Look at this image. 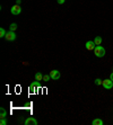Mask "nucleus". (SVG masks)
Segmentation results:
<instances>
[{"label": "nucleus", "instance_id": "1", "mask_svg": "<svg viewBox=\"0 0 113 125\" xmlns=\"http://www.w3.org/2000/svg\"><path fill=\"white\" fill-rule=\"evenodd\" d=\"M94 53L97 58H103L105 55V49L101 45H96V47L94 49Z\"/></svg>", "mask_w": 113, "mask_h": 125}, {"label": "nucleus", "instance_id": "2", "mask_svg": "<svg viewBox=\"0 0 113 125\" xmlns=\"http://www.w3.org/2000/svg\"><path fill=\"white\" fill-rule=\"evenodd\" d=\"M16 33L15 32H11V30H9V32H7L6 36H5V38H6V41H8V42H13V41L16 40Z\"/></svg>", "mask_w": 113, "mask_h": 125}, {"label": "nucleus", "instance_id": "3", "mask_svg": "<svg viewBox=\"0 0 113 125\" xmlns=\"http://www.w3.org/2000/svg\"><path fill=\"white\" fill-rule=\"evenodd\" d=\"M10 13L13 15H19L22 13V8H20L19 5H14L11 8H10Z\"/></svg>", "mask_w": 113, "mask_h": 125}, {"label": "nucleus", "instance_id": "4", "mask_svg": "<svg viewBox=\"0 0 113 125\" xmlns=\"http://www.w3.org/2000/svg\"><path fill=\"white\" fill-rule=\"evenodd\" d=\"M102 86H103L105 89H111L113 87V81L111 79H105V80H103Z\"/></svg>", "mask_w": 113, "mask_h": 125}, {"label": "nucleus", "instance_id": "5", "mask_svg": "<svg viewBox=\"0 0 113 125\" xmlns=\"http://www.w3.org/2000/svg\"><path fill=\"white\" fill-rule=\"evenodd\" d=\"M50 77H51L52 80H58L60 79V72H59L58 70H52L51 72H50Z\"/></svg>", "mask_w": 113, "mask_h": 125}, {"label": "nucleus", "instance_id": "6", "mask_svg": "<svg viewBox=\"0 0 113 125\" xmlns=\"http://www.w3.org/2000/svg\"><path fill=\"white\" fill-rule=\"evenodd\" d=\"M85 46H86V49H87L88 51H94V49L96 47V44L94 43V41H87L86 44H85Z\"/></svg>", "mask_w": 113, "mask_h": 125}, {"label": "nucleus", "instance_id": "7", "mask_svg": "<svg viewBox=\"0 0 113 125\" xmlns=\"http://www.w3.org/2000/svg\"><path fill=\"white\" fill-rule=\"evenodd\" d=\"M25 125H37V121L34 117H27L25 119Z\"/></svg>", "mask_w": 113, "mask_h": 125}, {"label": "nucleus", "instance_id": "8", "mask_svg": "<svg viewBox=\"0 0 113 125\" xmlns=\"http://www.w3.org/2000/svg\"><path fill=\"white\" fill-rule=\"evenodd\" d=\"M28 90H29V92H31V94H34V92H35V90H36V86H35V83H34V82L31 83V85H29Z\"/></svg>", "mask_w": 113, "mask_h": 125}, {"label": "nucleus", "instance_id": "9", "mask_svg": "<svg viewBox=\"0 0 113 125\" xmlns=\"http://www.w3.org/2000/svg\"><path fill=\"white\" fill-rule=\"evenodd\" d=\"M35 80H36V81H42V80H43V74H42V73H41V72H36Z\"/></svg>", "mask_w": 113, "mask_h": 125}, {"label": "nucleus", "instance_id": "10", "mask_svg": "<svg viewBox=\"0 0 113 125\" xmlns=\"http://www.w3.org/2000/svg\"><path fill=\"white\" fill-rule=\"evenodd\" d=\"M102 37L101 36H96L95 37V40H94V43H95V44H96V45H101V44H102Z\"/></svg>", "mask_w": 113, "mask_h": 125}, {"label": "nucleus", "instance_id": "11", "mask_svg": "<svg viewBox=\"0 0 113 125\" xmlns=\"http://www.w3.org/2000/svg\"><path fill=\"white\" fill-rule=\"evenodd\" d=\"M92 124L93 125H103V121L100 118H96V119H94L93 122H92Z\"/></svg>", "mask_w": 113, "mask_h": 125}, {"label": "nucleus", "instance_id": "12", "mask_svg": "<svg viewBox=\"0 0 113 125\" xmlns=\"http://www.w3.org/2000/svg\"><path fill=\"white\" fill-rule=\"evenodd\" d=\"M0 110H1V114H0V118H5L7 116V112L5 108H0Z\"/></svg>", "mask_w": 113, "mask_h": 125}, {"label": "nucleus", "instance_id": "13", "mask_svg": "<svg viewBox=\"0 0 113 125\" xmlns=\"http://www.w3.org/2000/svg\"><path fill=\"white\" fill-rule=\"evenodd\" d=\"M9 29L11 30V32H15V30L17 29V24H15V23L10 24V26H9Z\"/></svg>", "mask_w": 113, "mask_h": 125}, {"label": "nucleus", "instance_id": "14", "mask_svg": "<svg viewBox=\"0 0 113 125\" xmlns=\"http://www.w3.org/2000/svg\"><path fill=\"white\" fill-rule=\"evenodd\" d=\"M6 30H5V28H2V27H1V28H0V37H5L6 36Z\"/></svg>", "mask_w": 113, "mask_h": 125}, {"label": "nucleus", "instance_id": "15", "mask_svg": "<svg viewBox=\"0 0 113 125\" xmlns=\"http://www.w3.org/2000/svg\"><path fill=\"white\" fill-rule=\"evenodd\" d=\"M50 79H51L50 74H45V76H43V81H45V82H49Z\"/></svg>", "mask_w": 113, "mask_h": 125}, {"label": "nucleus", "instance_id": "16", "mask_svg": "<svg viewBox=\"0 0 113 125\" xmlns=\"http://www.w3.org/2000/svg\"><path fill=\"white\" fill-rule=\"evenodd\" d=\"M102 82H103V80H101V79H95V85H97V86H100V85H102Z\"/></svg>", "mask_w": 113, "mask_h": 125}, {"label": "nucleus", "instance_id": "17", "mask_svg": "<svg viewBox=\"0 0 113 125\" xmlns=\"http://www.w3.org/2000/svg\"><path fill=\"white\" fill-rule=\"evenodd\" d=\"M34 83H35V86H36V88H42V85H41V82H40V81H34Z\"/></svg>", "mask_w": 113, "mask_h": 125}, {"label": "nucleus", "instance_id": "18", "mask_svg": "<svg viewBox=\"0 0 113 125\" xmlns=\"http://www.w3.org/2000/svg\"><path fill=\"white\" fill-rule=\"evenodd\" d=\"M0 124H1V125H7V119H6V117H5V118H1V121H0Z\"/></svg>", "mask_w": 113, "mask_h": 125}, {"label": "nucleus", "instance_id": "19", "mask_svg": "<svg viewBox=\"0 0 113 125\" xmlns=\"http://www.w3.org/2000/svg\"><path fill=\"white\" fill-rule=\"evenodd\" d=\"M66 0H58V3L59 5H62V3H65Z\"/></svg>", "mask_w": 113, "mask_h": 125}, {"label": "nucleus", "instance_id": "20", "mask_svg": "<svg viewBox=\"0 0 113 125\" xmlns=\"http://www.w3.org/2000/svg\"><path fill=\"white\" fill-rule=\"evenodd\" d=\"M20 2H22V0H16V5H20Z\"/></svg>", "mask_w": 113, "mask_h": 125}, {"label": "nucleus", "instance_id": "21", "mask_svg": "<svg viewBox=\"0 0 113 125\" xmlns=\"http://www.w3.org/2000/svg\"><path fill=\"white\" fill-rule=\"evenodd\" d=\"M29 63L28 62H23V66H28Z\"/></svg>", "mask_w": 113, "mask_h": 125}, {"label": "nucleus", "instance_id": "22", "mask_svg": "<svg viewBox=\"0 0 113 125\" xmlns=\"http://www.w3.org/2000/svg\"><path fill=\"white\" fill-rule=\"evenodd\" d=\"M110 79H111V80H112V81H113V72L111 73V76H110Z\"/></svg>", "mask_w": 113, "mask_h": 125}]
</instances>
